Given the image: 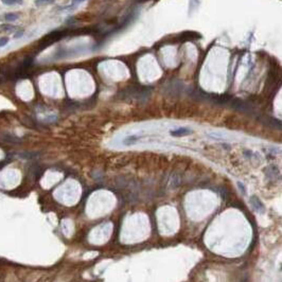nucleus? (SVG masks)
Returning <instances> with one entry per match:
<instances>
[{
    "label": "nucleus",
    "instance_id": "f257e3e1",
    "mask_svg": "<svg viewBox=\"0 0 282 282\" xmlns=\"http://www.w3.org/2000/svg\"><path fill=\"white\" fill-rule=\"evenodd\" d=\"M249 203H250V205L253 207V209L256 210L257 212L263 213L265 211L264 205H263V203H262L257 196H251L249 199Z\"/></svg>",
    "mask_w": 282,
    "mask_h": 282
},
{
    "label": "nucleus",
    "instance_id": "f03ea898",
    "mask_svg": "<svg viewBox=\"0 0 282 282\" xmlns=\"http://www.w3.org/2000/svg\"><path fill=\"white\" fill-rule=\"evenodd\" d=\"M170 134L174 137H181V136H187V135L192 134V129L188 127H179L176 128V129H173V131L170 132Z\"/></svg>",
    "mask_w": 282,
    "mask_h": 282
},
{
    "label": "nucleus",
    "instance_id": "7ed1b4c3",
    "mask_svg": "<svg viewBox=\"0 0 282 282\" xmlns=\"http://www.w3.org/2000/svg\"><path fill=\"white\" fill-rule=\"evenodd\" d=\"M138 140H139V137L136 136V135L127 136V137H125L124 140H123V144H124V146H132V144L136 143Z\"/></svg>",
    "mask_w": 282,
    "mask_h": 282
},
{
    "label": "nucleus",
    "instance_id": "20e7f679",
    "mask_svg": "<svg viewBox=\"0 0 282 282\" xmlns=\"http://www.w3.org/2000/svg\"><path fill=\"white\" fill-rule=\"evenodd\" d=\"M16 29H17L16 27L12 26V24H6V23L0 26V30L1 31H6V32H12V31H15Z\"/></svg>",
    "mask_w": 282,
    "mask_h": 282
},
{
    "label": "nucleus",
    "instance_id": "39448f33",
    "mask_svg": "<svg viewBox=\"0 0 282 282\" xmlns=\"http://www.w3.org/2000/svg\"><path fill=\"white\" fill-rule=\"evenodd\" d=\"M18 14H16V13H8V14H6V16H4V18H6V21H15L16 19H18Z\"/></svg>",
    "mask_w": 282,
    "mask_h": 282
},
{
    "label": "nucleus",
    "instance_id": "423d86ee",
    "mask_svg": "<svg viewBox=\"0 0 282 282\" xmlns=\"http://www.w3.org/2000/svg\"><path fill=\"white\" fill-rule=\"evenodd\" d=\"M3 4L6 6H14V4H21L22 0H1Z\"/></svg>",
    "mask_w": 282,
    "mask_h": 282
},
{
    "label": "nucleus",
    "instance_id": "0eeeda50",
    "mask_svg": "<svg viewBox=\"0 0 282 282\" xmlns=\"http://www.w3.org/2000/svg\"><path fill=\"white\" fill-rule=\"evenodd\" d=\"M55 0H36L35 1V4L36 6H45V4H51V3H54Z\"/></svg>",
    "mask_w": 282,
    "mask_h": 282
},
{
    "label": "nucleus",
    "instance_id": "6e6552de",
    "mask_svg": "<svg viewBox=\"0 0 282 282\" xmlns=\"http://www.w3.org/2000/svg\"><path fill=\"white\" fill-rule=\"evenodd\" d=\"M9 43V38L8 37H1L0 38V48H2V47H4L6 44Z\"/></svg>",
    "mask_w": 282,
    "mask_h": 282
},
{
    "label": "nucleus",
    "instance_id": "1a4fd4ad",
    "mask_svg": "<svg viewBox=\"0 0 282 282\" xmlns=\"http://www.w3.org/2000/svg\"><path fill=\"white\" fill-rule=\"evenodd\" d=\"M238 186H239V188L241 189L242 193H243V194H245V193H246V191H245V188H244V186H243V183H238Z\"/></svg>",
    "mask_w": 282,
    "mask_h": 282
},
{
    "label": "nucleus",
    "instance_id": "9d476101",
    "mask_svg": "<svg viewBox=\"0 0 282 282\" xmlns=\"http://www.w3.org/2000/svg\"><path fill=\"white\" fill-rule=\"evenodd\" d=\"M83 1H85V0H72V6H76V4L83 2Z\"/></svg>",
    "mask_w": 282,
    "mask_h": 282
},
{
    "label": "nucleus",
    "instance_id": "9b49d317",
    "mask_svg": "<svg viewBox=\"0 0 282 282\" xmlns=\"http://www.w3.org/2000/svg\"><path fill=\"white\" fill-rule=\"evenodd\" d=\"M22 34H23V31H19V32H17V34H15V35H14V37H15V38L20 37V36H22Z\"/></svg>",
    "mask_w": 282,
    "mask_h": 282
}]
</instances>
